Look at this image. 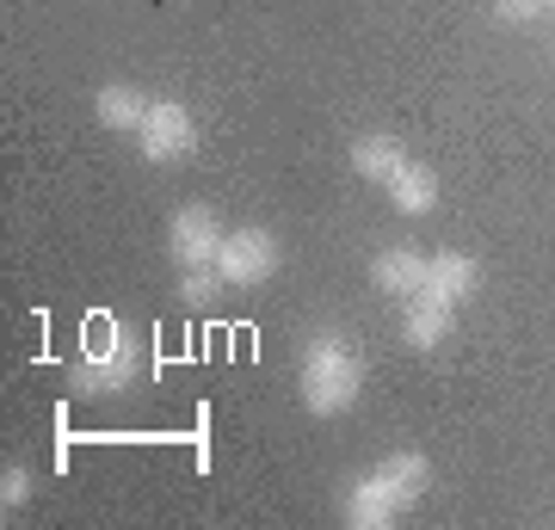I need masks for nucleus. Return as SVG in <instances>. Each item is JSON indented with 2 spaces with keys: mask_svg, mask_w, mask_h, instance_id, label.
<instances>
[{
  "mask_svg": "<svg viewBox=\"0 0 555 530\" xmlns=\"http://www.w3.org/2000/svg\"><path fill=\"white\" fill-rule=\"evenodd\" d=\"M358 389H364V358L339 327H321V334L302 339L297 358V395L309 419H339V413L358 408Z\"/></svg>",
  "mask_w": 555,
  "mask_h": 530,
  "instance_id": "f257e3e1",
  "label": "nucleus"
},
{
  "mask_svg": "<svg viewBox=\"0 0 555 530\" xmlns=\"http://www.w3.org/2000/svg\"><path fill=\"white\" fill-rule=\"evenodd\" d=\"M426 488H433V463L420 451H396L383 456L371 475H358L352 488H346V506H339V518L352 530H389L408 506H420L426 500Z\"/></svg>",
  "mask_w": 555,
  "mask_h": 530,
  "instance_id": "f03ea898",
  "label": "nucleus"
},
{
  "mask_svg": "<svg viewBox=\"0 0 555 530\" xmlns=\"http://www.w3.org/2000/svg\"><path fill=\"white\" fill-rule=\"evenodd\" d=\"M142 376V339L112 321V314H93L87 321V346L68 364V395L80 401H105V395H124Z\"/></svg>",
  "mask_w": 555,
  "mask_h": 530,
  "instance_id": "7ed1b4c3",
  "label": "nucleus"
},
{
  "mask_svg": "<svg viewBox=\"0 0 555 530\" xmlns=\"http://www.w3.org/2000/svg\"><path fill=\"white\" fill-rule=\"evenodd\" d=\"M137 148L149 167H179V160H192V148H198V124H192V112L179 99H155L142 130H137Z\"/></svg>",
  "mask_w": 555,
  "mask_h": 530,
  "instance_id": "20e7f679",
  "label": "nucleus"
},
{
  "mask_svg": "<svg viewBox=\"0 0 555 530\" xmlns=\"http://www.w3.org/2000/svg\"><path fill=\"white\" fill-rule=\"evenodd\" d=\"M217 272L222 284H235V290H254V284H266V277L278 272V235L272 229H229L222 235V254H217Z\"/></svg>",
  "mask_w": 555,
  "mask_h": 530,
  "instance_id": "39448f33",
  "label": "nucleus"
},
{
  "mask_svg": "<svg viewBox=\"0 0 555 530\" xmlns=\"http://www.w3.org/2000/svg\"><path fill=\"white\" fill-rule=\"evenodd\" d=\"M222 217L210 210V204H185V210H173V222H167V254H173L179 272H192V266H217L222 254Z\"/></svg>",
  "mask_w": 555,
  "mask_h": 530,
  "instance_id": "423d86ee",
  "label": "nucleus"
},
{
  "mask_svg": "<svg viewBox=\"0 0 555 530\" xmlns=\"http://www.w3.org/2000/svg\"><path fill=\"white\" fill-rule=\"evenodd\" d=\"M451 321H456V309L438 302L433 290H414L408 302H401V339H408L414 352H433L438 339L451 334Z\"/></svg>",
  "mask_w": 555,
  "mask_h": 530,
  "instance_id": "0eeeda50",
  "label": "nucleus"
},
{
  "mask_svg": "<svg viewBox=\"0 0 555 530\" xmlns=\"http://www.w3.org/2000/svg\"><path fill=\"white\" fill-rule=\"evenodd\" d=\"M481 272H476V259L469 254H433L426 259V284L420 290H433L438 302H451V309H463L469 296H476Z\"/></svg>",
  "mask_w": 555,
  "mask_h": 530,
  "instance_id": "6e6552de",
  "label": "nucleus"
},
{
  "mask_svg": "<svg viewBox=\"0 0 555 530\" xmlns=\"http://www.w3.org/2000/svg\"><path fill=\"white\" fill-rule=\"evenodd\" d=\"M408 167V142L389 137V130H371V137L352 142V173L371 179V185H389V179Z\"/></svg>",
  "mask_w": 555,
  "mask_h": 530,
  "instance_id": "1a4fd4ad",
  "label": "nucleus"
},
{
  "mask_svg": "<svg viewBox=\"0 0 555 530\" xmlns=\"http://www.w3.org/2000/svg\"><path fill=\"white\" fill-rule=\"evenodd\" d=\"M371 284H377L383 296L408 302V296L426 284V254H414V247H383V254L371 259Z\"/></svg>",
  "mask_w": 555,
  "mask_h": 530,
  "instance_id": "9d476101",
  "label": "nucleus"
},
{
  "mask_svg": "<svg viewBox=\"0 0 555 530\" xmlns=\"http://www.w3.org/2000/svg\"><path fill=\"white\" fill-rule=\"evenodd\" d=\"M149 105H155V99L142 93V87H130V80H112V87H100V93H93V118H100L105 130L137 137L142 118H149Z\"/></svg>",
  "mask_w": 555,
  "mask_h": 530,
  "instance_id": "9b49d317",
  "label": "nucleus"
},
{
  "mask_svg": "<svg viewBox=\"0 0 555 530\" xmlns=\"http://www.w3.org/2000/svg\"><path fill=\"white\" fill-rule=\"evenodd\" d=\"M383 192H389V204H396L401 217H433L438 210V173L426 167V160H414V155H408V167H401Z\"/></svg>",
  "mask_w": 555,
  "mask_h": 530,
  "instance_id": "f8f14e48",
  "label": "nucleus"
},
{
  "mask_svg": "<svg viewBox=\"0 0 555 530\" xmlns=\"http://www.w3.org/2000/svg\"><path fill=\"white\" fill-rule=\"evenodd\" d=\"M179 296H185L192 309L217 302V296H222V272H217V266H192V272H179Z\"/></svg>",
  "mask_w": 555,
  "mask_h": 530,
  "instance_id": "ddd939ff",
  "label": "nucleus"
},
{
  "mask_svg": "<svg viewBox=\"0 0 555 530\" xmlns=\"http://www.w3.org/2000/svg\"><path fill=\"white\" fill-rule=\"evenodd\" d=\"M25 500H31V469H25V463H7V469H0V506L20 512Z\"/></svg>",
  "mask_w": 555,
  "mask_h": 530,
  "instance_id": "4468645a",
  "label": "nucleus"
},
{
  "mask_svg": "<svg viewBox=\"0 0 555 530\" xmlns=\"http://www.w3.org/2000/svg\"><path fill=\"white\" fill-rule=\"evenodd\" d=\"M537 13H543L537 0H494V20H500V25H531Z\"/></svg>",
  "mask_w": 555,
  "mask_h": 530,
  "instance_id": "2eb2a0df",
  "label": "nucleus"
},
{
  "mask_svg": "<svg viewBox=\"0 0 555 530\" xmlns=\"http://www.w3.org/2000/svg\"><path fill=\"white\" fill-rule=\"evenodd\" d=\"M537 7H543V13H550V7H555V0H537Z\"/></svg>",
  "mask_w": 555,
  "mask_h": 530,
  "instance_id": "dca6fc26",
  "label": "nucleus"
}]
</instances>
